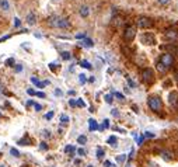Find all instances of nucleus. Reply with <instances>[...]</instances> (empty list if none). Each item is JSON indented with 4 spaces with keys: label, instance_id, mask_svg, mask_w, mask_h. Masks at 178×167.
<instances>
[{
    "label": "nucleus",
    "instance_id": "18",
    "mask_svg": "<svg viewBox=\"0 0 178 167\" xmlns=\"http://www.w3.org/2000/svg\"><path fill=\"white\" fill-rule=\"evenodd\" d=\"M161 156H163V159L167 160V162L173 159V153H170L168 150H161Z\"/></svg>",
    "mask_w": 178,
    "mask_h": 167
},
{
    "label": "nucleus",
    "instance_id": "13",
    "mask_svg": "<svg viewBox=\"0 0 178 167\" xmlns=\"http://www.w3.org/2000/svg\"><path fill=\"white\" fill-rule=\"evenodd\" d=\"M80 45H81V46H84V48H93V46H94V42L91 41L90 38L86 37L84 39H83V41L80 42Z\"/></svg>",
    "mask_w": 178,
    "mask_h": 167
},
{
    "label": "nucleus",
    "instance_id": "55",
    "mask_svg": "<svg viewBox=\"0 0 178 167\" xmlns=\"http://www.w3.org/2000/svg\"><path fill=\"white\" fill-rule=\"evenodd\" d=\"M69 96H74V90H69Z\"/></svg>",
    "mask_w": 178,
    "mask_h": 167
},
{
    "label": "nucleus",
    "instance_id": "27",
    "mask_svg": "<svg viewBox=\"0 0 178 167\" xmlns=\"http://www.w3.org/2000/svg\"><path fill=\"white\" fill-rule=\"evenodd\" d=\"M14 65H16V61H14V58H10V59H7V61H6V66L14 68Z\"/></svg>",
    "mask_w": 178,
    "mask_h": 167
},
{
    "label": "nucleus",
    "instance_id": "6",
    "mask_svg": "<svg viewBox=\"0 0 178 167\" xmlns=\"http://www.w3.org/2000/svg\"><path fill=\"white\" fill-rule=\"evenodd\" d=\"M153 70L149 69V68H146V69L142 70V80L145 83H151L153 82Z\"/></svg>",
    "mask_w": 178,
    "mask_h": 167
},
{
    "label": "nucleus",
    "instance_id": "36",
    "mask_svg": "<svg viewBox=\"0 0 178 167\" xmlns=\"http://www.w3.org/2000/svg\"><path fill=\"white\" fill-rule=\"evenodd\" d=\"M14 69H16L17 73H20V72H23L24 68H23V65H14Z\"/></svg>",
    "mask_w": 178,
    "mask_h": 167
},
{
    "label": "nucleus",
    "instance_id": "16",
    "mask_svg": "<svg viewBox=\"0 0 178 167\" xmlns=\"http://www.w3.org/2000/svg\"><path fill=\"white\" fill-rule=\"evenodd\" d=\"M95 155H97V159L98 160H102V159H104V156H105V150H104L102 147H97Z\"/></svg>",
    "mask_w": 178,
    "mask_h": 167
},
{
    "label": "nucleus",
    "instance_id": "22",
    "mask_svg": "<svg viewBox=\"0 0 178 167\" xmlns=\"http://www.w3.org/2000/svg\"><path fill=\"white\" fill-rule=\"evenodd\" d=\"M10 155H11L13 157H16V159H18V157L21 156V153H20L18 150H17L16 147H11V149H10Z\"/></svg>",
    "mask_w": 178,
    "mask_h": 167
},
{
    "label": "nucleus",
    "instance_id": "7",
    "mask_svg": "<svg viewBox=\"0 0 178 167\" xmlns=\"http://www.w3.org/2000/svg\"><path fill=\"white\" fill-rule=\"evenodd\" d=\"M140 41H142V44H145V45H154L156 44V38H154L153 34L146 33L140 37Z\"/></svg>",
    "mask_w": 178,
    "mask_h": 167
},
{
    "label": "nucleus",
    "instance_id": "30",
    "mask_svg": "<svg viewBox=\"0 0 178 167\" xmlns=\"http://www.w3.org/2000/svg\"><path fill=\"white\" fill-rule=\"evenodd\" d=\"M126 160V155H119V156H117V162L118 163H123Z\"/></svg>",
    "mask_w": 178,
    "mask_h": 167
},
{
    "label": "nucleus",
    "instance_id": "9",
    "mask_svg": "<svg viewBox=\"0 0 178 167\" xmlns=\"http://www.w3.org/2000/svg\"><path fill=\"white\" fill-rule=\"evenodd\" d=\"M36 20H38V18H36V14L34 11H30L28 14L25 16V23H27L28 25H35Z\"/></svg>",
    "mask_w": 178,
    "mask_h": 167
},
{
    "label": "nucleus",
    "instance_id": "34",
    "mask_svg": "<svg viewBox=\"0 0 178 167\" xmlns=\"http://www.w3.org/2000/svg\"><path fill=\"white\" fill-rule=\"evenodd\" d=\"M20 25H21V20L18 18V17H16V18H14V27H16V28H18Z\"/></svg>",
    "mask_w": 178,
    "mask_h": 167
},
{
    "label": "nucleus",
    "instance_id": "57",
    "mask_svg": "<svg viewBox=\"0 0 178 167\" xmlns=\"http://www.w3.org/2000/svg\"><path fill=\"white\" fill-rule=\"evenodd\" d=\"M149 166H150V167H157V166H156V164H154V163H149Z\"/></svg>",
    "mask_w": 178,
    "mask_h": 167
},
{
    "label": "nucleus",
    "instance_id": "23",
    "mask_svg": "<svg viewBox=\"0 0 178 167\" xmlns=\"http://www.w3.org/2000/svg\"><path fill=\"white\" fill-rule=\"evenodd\" d=\"M77 143H79V145H86V143H87V136H86V135H80V136L77 138Z\"/></svg>",
    "mask_w": 178,
    "mask_h": 167
},
{
    "label": "nucleus",
    "instance_id": "54",
    "mask_svg": "<svg viewBox=\"0 0 178 167\" xmlns=\"http://www.w3.org/2000/svg\"><path fill=\"white\" fill-rule=\"evenodd\" d=\"M89 82H90V83H94V82H95V79H94V76H91V77L89 79Z\"/></svg>",
    "mask_w": 178,
    "mask_h": 167
},
{
    "label": "nucleus",
    "instance_id": "41",
    "mask_svg": "<svg viewBox=\"0 0 178 167\" xmlns=\"http://www.w3.org/2000/svg\"><path fill=\"white\" fill-rule=\"evenodd\" d=\"M34 110H35L36 112H38V111L42 110V106H41V104H36V102H35V104H34Z\"/></svg>",
    "mask_w": 178,
    "mask_h": 167
},
{
    "label": "nucleus",
    "instance_id": "32",
    "mask_svg": "<svg viewBox=\"0 0 178 167\" xmlns=\"http://www.w3.org/2000/svg\"><path fill=\"white\" fill-rule=\"evenodd\" d=\"M39 149H41V150H48V143H46V142H41L39 143Z\"/></svg>",
    "mask_w": 178,
    "mask_h": 167
},
{
    "label": "nucleus",
    "instance_id": "2",
    "mask_svg": "<svg viewBox=\"0 0 178 167\" xmlns=\"http://www.w3.org/2000/svg\"><path fill=\"white\" fill-rule=\"evenodd\" d=\"M135 37H136V28L133 25H128L125 28V31H123V39L126 42H130L135 39Z\"/></svg>",
    "mask_w": 178,
    "mask_h": 167
},
{
    "label": "nucleus",
    "instance_id": "21",
    "mask_svg": "<svg viewBox=\"0 0 178 167\" xmlns=\"http://www.w3.org/2000/svg\"><path fill=\"white\" fill-rule=\"evenodd\" d=\"M65 152L66 153H70V156L74 155V152H76V147L72 146V145H67V146L65 147Z\"/></svg>",
    "mask_w": 178,
    "mask_h": 167
},
{
    "label": "nucleus",
    "instance_id": "56",
    "mask_svg": "<svg viewBox=\"0 0 178 167\" xmlns=\"http://www.w3.org/2000/svg\"><path fill=\"white\" fill-rule=\"evenodd\" d=\"M132 108H133V110H135V112H138V111H139V108H138V107H136V106H133V107H132Z\"/></svg>",
    "mask_w": 178,
    "mask_h": 167
},
{
    "label": "nucleus",
    "instance_id": "4",
    "mask_svg": "<svg viewBox=\"0 0 178 167\" xmlns=\"http://www.w3.org/2000/svg\"><path fill=\"white\" fill-rule=\"evenodd\" d=\"M158 62H161L163 65L168 69V68H171L173 63H174V55H171V53H168V52L163 53L161 56H160V61H158Z\"/></svg>",
    "mask_w": 178,
    "mask_h": 167
},
{
    "label": "nucleus",
    "instance_id": "48",
    "mask_svg": "<svg viewBox=\"0 0 178 167\" xmlns=\"http://www.w3.org/2000/svg\"><path fill=\"white\" fill-rule=\"evenodd\" d=\"M104 167H112V163H111L109 160H105V162H104Z\"/></svg>",
    "mask_w": 178,
    "mask_h": 167
},
{
    "label": "nucleus",
    "instance_id": "1",
    "mask_svg": "<svg viewBox=\"0 0 178 167\" xmlns=\"http://www.w3.org/2000/svg\"><path fill=\"white\" fill-rule=\"evenodd\" d=\"M147 106H149V108L151 111H154V112H160V110H161V98L158 97V96H150L149 98H147Z\"/></svg>",
    "mask_w": 178,
    "mask_h": 167
},
{
    "label": "nucleus",
    "instance_id": "17",
    "mask_svg": "<svg viewBox=\"0 0 178 167\" xmlns=\"http://www.w3.org/2000/svg\"><path fill=\"white\" fill-rule=\"evenodd\" d=\"M61 56H62V59H65V61H70L72 59V53L69 52V51H62L61 52Z\"/></svg>",
    "mask_w": 178,
    "mask_h": 167
},
{
    "label": "nucleus",
    "instance_id": "24",
    "mask_svg": "<svg viewBox=\"0 0 178 167\" xmlns=\"http://www.w3.org/2000/svg\"><path fill=\"white\" fill-rule=\"evenodd\" d=\"M80 65H81V68H84V69H93L91 63H90V62H87V61H81Z\"/></svg>",
    "mask_w": 178,
    "mask_h": 167
},
{
    "label": "nucleus",
    "instance_id": "25",
    "mask_svg": "<svg viewBox=\"0 0 178 167\" xmlns=\"http://www.w3.org/2000/svg\"><path fill=\"white\" fill-rule=\"evenodd\" d=\"M70 119H69V117H67V115H65V114H62L61 115V124L62 125H66V124L69 122Z\"/></svg>",
    "mask_w": 178,
    "mask_h": 167
},
{
    "label": "nucleus",
    "instance_id": "62",
    "mask_svg": "<svg viewBox=\"0 0 178 167\" xmlns=\"http://www.w3.org/2000/svg\"><path fill=\"white\" fill-rule=\"evenodd\" d=\"M21 167H27V166H21Z\"/></svg>",
    "mask_w": 178,
    "mask_h": 167
},
{
    "label": "nucleus",
    "instance_id": "59",
    "mask_svg": "<svg viewBox=\"0 0 178 167\" xmlns=\"http://www.w3.org/2000/svg\"><path fill=\"white\" fill-rule=\"evenodd\" d=\"M87 167H94V166H91V164H90V166H87Z\"/></svg>",
    "mask_w": 178,
    "mask_h": 167
},
{
    "label": "nucleus",
    "instance_id": "45",
    "mask_svg": "<svg viewBox=\"0 0 178 167\" xmlns=\"http://www.w3.org/2000/svg\"><path fill=\"white\" fill-rule=\"evenodd\" d=\"M69 106L70 107H76V100H74V98H70L69 100Z\"/></svg>",
    "mask_w": 178,
    "mask_h": 167
},
{
    "label": "nucleus",
    "instance_id": "14",
    "mask_svg": "<svg viewBox=\"0 0 178 167\" xmlns=\"http://www.w3.org/2000/svg\"><path fill=\"white\" fill-rule=\"evenodd\" d=\"M177 98H178V93L177 91H173L170 94V97H168V102H170L171 106H175L177 104Z\"/></svg>",
    "mask_w": 178,
    "mask_h": 167
},
{
    "label": "nucleus",
    "instance_id": "33",
    "mask_svg": "<svg viewBox=\"0 0 178 167\" xmlns=\"http://www.w3.org/2000/svg\"><path fill=\"white\" fill-rule=\"evenodd\" d=\"M55 115V111H49L48 114H45V119H52Z\"/></svg>",
    "mask_w": 178,
    "mask_h": 167
},
{
    "label": "nucleus",
    "instance_id": "43",
    "mask_svg": "<svg viewBox=\"0 0 178 167\" xmlns=\"http://www.w3.org/2000/svg\"><path fill=\"white\" fill-rule=\"evenodd\" d=\"M35 96H36V97H39V98H45V97H46L44 91H38V93H35Z\"/></svg>",
    "mask_w": 178,
    "mask_h": 167
},
{
    "label": "nucleus",
    "instance_id": "19",
    "mask_svg": "<svg viewBox=\"0 0 178 167\" xmlns=\"http://www.w3.org/2000/svg\"><path fill=\"white\" fill-rule=\"evenodd\" d=\"M156 69H157L160 73H166V72H167V68L163 65L161 62H157V65H156Z\"/></svg>",
    "mask_w": 178,
    "mask_h": 167
},
{
    "label": "nucleus",
    "instance_id": "29",
    "mask_svg": "<svg viewBox=\"0 0 178 167\" xmlns=\"http://www.w3.org/2000/svg\"><path fill=\"white\" fill-rule=\"evenodd\" d=\"M87 82V77H86V74H79V83H80V84H84V83Z\"/></svg>",
    "mask_w": 178,
    "mask_h": 167
},
{
    "label": "nucleus",
    "instance_id": "11",
    "mask_svg": "<svg viewBox=\"0 0 178 167\" xmlns=\"http://www.w3.org/2000/svg\"><path fill=\"white\" fill-rule=\"evenodd\" d=\"M79 14H80L83 18H87V17L90 16V7L89 6H81V7L79 8Z\"/></svg>",
    "mask_w": 178,
    "mask_h": 167
},
{
    "label": "nucleus",
    "instance_id": "31",
    "mask_svg": "<svg viewBox=\"0 0 178 167\" xmlns=\"http://www.w3.org/2000/svg\"><path fill=\"white\" fill-rule=\"evenodd\" d=\"M76 106H77V107H81V108H83V107H86V102L83 101L81 98H77V100H76Z\"/></svg>",
    "mask_w": 178,
    "mask_h": 167
},
{
    "label": "nucleus",
    "instance_id": "20",
    "mask_svg": "<svg viewBox=\"0 0 178 167\" xmlns=\"http://www.w3.org/2000/svg\"><path fill=\"white\" fill-rule=\"evenodd\" d=\"M107 142H108V145H111V146H112V147H117L118 139L115 138V136H109V138H108V140H107Z\"/></svg>",
    "mask_w": 178,
    "mask_h": 167
},
{
    "label": "nucleus",
    "instance_id": "47",
    "mask_svg": "<svg viewBox=\"0 0 178 167\" xmlns=\"http://www.w3.org/2000/svg\"><path fill=\"white\" fill-rule=\"evenodd\" d=\"M31 82L34 83V84H38V83H39V80H38V77H35V76H33V77H31Z\"/></svg>",
    "mask_w": 178,
    "mask_h": 167
},
{
    "label": "nucleus",
    "instance_id": "52",
    "mask_svg": "<svg viewBox=\"0 0 178 167\" xmlns=\"http://www.w3.org/2000/svg\"><path fill=\"white\" fill-rule=\"evenodd\" d=\"M56 63H51V65H49V69H51V70H55V69H56Z\"/></svg>",
    "mask_w": 178,
    "mask_h": 167
},
{
    "label": "nucleus",
    "instance_id": "35",
    "mask_svg": "<svg viewBox=\"0 0 178 167\" xmlns=\"http://www.w3.org/2000/svg\"><path fill=\"white\" fill-rule=\"evenodd\" d=\"M112 96H115V97H117V98H119V100H123V98H125V97H123V96H122L121 93H118V91H112Z\"/></svg>",
    "mask_w": 178,
    "mask_h": 167
},
{
    "label": "nucleus",
    "instance_id": "40",
    "mask_svg": "<svg viewBox=\"0 0 178 167\" xmlns=\"http://www.w3.org/2000/svg\"><path fill=\"white\" fill-rule=\"evenodd\" d=\"M86 37H87V35H86V33H81V34H77V35H76L77 39H84Z\"/></svg>",
    "mask_w": 178,
    "mask_h": 167
},
{
    "label": "nucleus",
    "instance_id": "53",
    "mask_svg": "<svg viewBox=\"0 0 178 167\" xmlns=\"http://www.w3.org/2000/svg\"><path fill=\"white\" fill-rule=\"evenodd\" d=\"M143 139H145V136H140V138H139V140H138L139 145H142V143H143Z\"/></svg>",
    "mask_w": 178,
    "mask_h": 167
},
{
    "label": "nucleus",
    "instance_id": "12",
    "mask_svg": "<svg viewBox=\"0 0 178 167\" xmlns=\"http://www.w3.org/2000/svg\"><path fill=\"white\" fill-rule=\"evenodd\" d=\"M10 8H11V4L8 0H0V10H3V11H10Z\"/></svg>",
    "mask_w": 178,
    "mask_h": 167
},
{
    "label": "nucleus",
    "instance_id": "50",
    "mask_svg": "<svg viewBox=\"0 0 178 167\" xmlns=\"http://www.w3.org/2000/svg\"><path fill=\"white\" fill-rule=\"evenodd\" d=\"M34 104H35V102H34L33 100H28V101H27V107H34Z\"/></svg>",
    "mask_w": 178,
    "mask_h": 167
},
{
    "label": "nucleus",
    "instance_id": "28",
    "mask_svg": "<svg viewBox=\"0 0 178 167\" xmlns=\"http://www.w3.org/2000/svg\"><path fill=\"white\" fill-rule=\"evenodd\" d=\"M112 98H114V96H112V94H107L105 97H104V100H105V102H107V104H112V101H114Z\"/></svg>",
    "mask_w": 178,
    "mask_h": 167
},
{
    "label": "nucleus",
    "instance_id": "38",
    "mask_svg": "<svg viewBox=\"0 0 178 167\" xmlns=\"http://www.w3.org/2000/svg\"><path fill=\"white\" fill-rule=\"evenodd\" d=\"M111 114H112V117H119V110H117V108H114V110H111Z\"/></svg>",
    "mask_w": 178,
    "mask_h": 167
},
{
    "label": "nucleus",
    "instance_id": "51",
    "mask_svg": "<svg viewBox=\"0 0 178 167\" xmlns=\"http://www.w3.org/2000/svg\"><path fill=\"white\" fill-rule=\"evenodd\" d=\"M11 37V35H4V37H2L0 38V42H3V41H6V39H8V38Z\"/></svg>",
    "mask_w": 178,
    "mask_h": 167
},
{
    "label": "nucleus",
    "instance_id": "42",
    "mask_svg": "<svg viewBox=\"0 0 178 167\" xmlns=\"http://www.w3.org/2000/svg\"><path fill=\"white\" fill-rule=\"evenodd\" d=\"M157 2H158L160 4H161V6H167V4L170 3L171 0H157Z\"/></svg>",
    "mask_w": 178,
    "mask_h": 167
},
{
    "label": "nucleus",
    "instance_id": "39",
    "mask_svg": "<svg viewBox=\"0 0 178 167\" xmlns=\"http://www.w3.org/2000/svg\"><path fill=\"white\" fill-rule=\"evenodd\" d=\"M77 155H79V156H81V157H83V156H86V150H84V149H81V147H80V149H77Z\"/></svg>",
    "mask_w": 178,
    "mask_h": 167
},
{
    "label": "nucleus",
    "instance_id": "10",
    "mask_svg": "<svg viewBox=\"0 0 178 167\" xmlns=\"http://www.w3.org/2000/svg\"><path fill=\"white\" fill-rule=\"evenodd\" d=\"M31 142H33V139H30L28 135H24V136L17 142V145H20V146H28V145H31Z\"/></svg>",
    "mask_w": 178,
    "mask_h": 167
},
{
    "label": "nucleus",
    "instance_id": "49",
    "mask_svg": "<svg viewBox=\"0 0 178 167\" xmlns=\"http://www.w3.org/2000/svg\"><path fill=\"white\" fill-rule=\"evenodd\" d=\"M62 94H63V93H62V90H61V89H56V90H55V96H62Z\"/></svg>",
    "mask_w": 178,
    "mask_h": 167
},
{
    "label": "nucleus",
    "instance_id": "63",
    "mask_svg": "<svg viewBox=\"0 0 178 167\" xmlns=\"http://www.w3.org/2000/svg\"><path fill=\"white\" fill-rule=\"evenodd\" d=\"M53 2H58V0H53Z\"/></svg>",
    "mask_w": 178,
    "mask_h": 167
},
{
    "label": "nucleus",
    "instance_id": "37",
    "mask_svg": "<svg viewBox=\"0 0 178 167\" xmlns=\"http://www.w3.org/2000/svg\"><path fill=\"white\" fill-rule=\"evenodd\" d=\"M126 82H128V84H129L130 87H132V89H133V87H136V84H135V83H133V80H132L130 77H126Z\"/></svg>",
    "mask_w": 178,
    "mask_h": 167
},
{
    "label": "nucleus",
    "instance_id": "26",
    "mask_svg": "<svg viewBox=\"0 0 178 167\" xmlns=\"http://www.w3.org/2000/svg\"><path fill=\"white\" fill-rule=\"evenodd\" d=\"M41 134H42V136H44L45 139H49L51 136H52V134H51V131H49V129H42Z\"/></svg>",
    "mask_w": 178,
    "mask_h": 167
},
{
    "label": "nucleus",
    "instance_id": "58",
    "mask_svg": "<svg viewBox=\"0 0 178 167\" xmlns=\"http://www.w3.org/2000/svg\"><path fill=\"white\" fill-rule=\"evenodd\" d=\"M0 167H6V166H4V164H0Z\"/></svg>",
    "mask_w": 178,
    "mask_h": 167
},
{
    "label": "nucleus",
    "instance_id": "61",
    "mask_svg": "<svg viewBox=\"0 0 178 167\" xmlns=\"http://www.w3.org/2000/svg\"><path fill=\"white\" fill-rule=\"evenodd\" d=\"M0 157H2V152H0Z\"/></svg>",
    "mask_w": 178,
    "mask_h": 167
},
{
    "label": "nucleus",
    "instance_id": "3",
    "mask_svg": "<svg viewBox=\"0 0 178 167\" xmlns=\"http://www.w3.org/2000/svg\"><path fill=\"white\" fill-rule=\"evenodd\" d=\"M136 25H138L139 28H150V27L153 25V21H151V18H149V17L140 16L138 20H136Z\"/></svg>",
    "mask_w": 178,
    "mask_h": 167
},
{
    "label": "nucleus",
    "instance_id": "8",
    "mask_svg": "<svg viewBox=\"0 0 178 167\" xmlns=\"http://www.w3.org/2000/svg\"><path fill=\"white\" fill-rule=\"evenodd\" d=\"M56 28L59 30H67L70 28V21L65 17H59L58 18V24H56Z\"/></svg>",
    "mask_w": 178,
    "mask_h": 167
},
{
    "label": "nucleus",
    "instance_id": "46",
    "mask_svg": "<svg viewBox=\"0 0 178 167\" xmlns=\"http://www.w3.org/2000/svg\"><path fill=\"white\" fill-rule=\"evenodd\" d=\"M145 138H154V134H151V132H145Z\"/></svg>",
    "mask_w": 178,
    "mask_h": 167
},
{
    "label": "nucleus",
    "instance_id": "15",
    "mask_svg": "<svg viewBox=\"0 0 178 167\" xmlns=\"http://www.w3.org/2000/svg\"><path fill=\"white\" fill-rule=\"evenodd\" d=\"M89 128H90V131H97L100 126H98V122L95 121V119L90 118L89 119Z\"/></svg>",
    "mask_w": 178,
    "mask_h": 167
},
{
    "label": "nucleus",
    "instance_id": "60",
    "mask_svg": "<svg viewBox=\"0 0 178 167\" xmlns=\"http://www.w3.org/2000/svg\"><path fill=\"white\" fill-rule=\"evenodd\" d=\"M0 118H2V112H0Z\"/></svg>",
    "mask_w": 178,
    "mask_h": 167
},
{
    "label": "nucleus",
    "instance_id": "44",
    "mask_svg": "<svg viewBox=\"0 0 178 167\" xmlns=\"http://www.w3.org/2000/svg\"><path fill=\"white\" fill-rule=\"evenodd\" d=\"M27 93H28L30 96H35V93H36V91H35L34 89H31V87H30V89H27Z\"/></svg>",
    "mask_w": 178,
    "mask_h": 167
},
{
    "label": "nucleus",
    "instance_id": "5",
    "mask_svg": "<svg viewBox=\"0 0 178 167\" xmlns=\"http://www.w3.org/2000/svg\"><path fill=\"white\" fill-rule=\"evenodd\" d=\"M164 35H166V38L171 42L178 41V30L177 28H167Z\"/></svg>",
    "mask_w": 178,
    "mask_h": 167
}]
</instances>
